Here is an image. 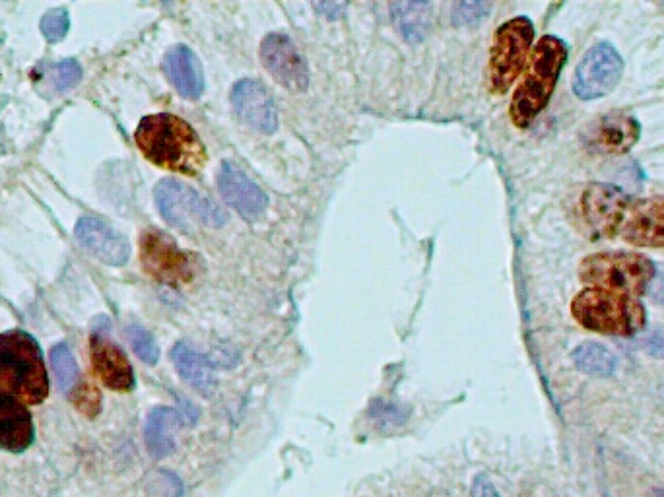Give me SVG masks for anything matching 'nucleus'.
<instances>
[{
	"label": "nucleus",
	"mask_w": 664,
	"mask_h": 497,
	"mask_svg": "<svg viewBox=\"0 0 664 497\" xmlns=\"http://www.w3.org/2000/svg\"><path fill=\"white\" fill-rule=\"evenodd\" d=\"M127 334H129V340L133 344L134 352L138 354V358L146 364L154 365L158 362L160 358V350L152 338V334L148 331H144L142 327L138 325H131L127 329Z\"/></svg>",
	"instance_id": "obj_25"
},
{
	"label": "nucleus",
	"mask_w": 664,
	"mask_h": 497,
	"mask_svg": "<svg viewBox=\"0 0 664 497\" xmlns=\"http://www.w3.org/2000/svg\"><path fill=\"white\" fill-rule=\"evenodd\" d=\"M140 259L144 270L162 284L181 286L193 280V259L162 232H144L140 241Z\"/></svg>",
	"instance_id": "obj_9"
},
{
	"label": "nucleus",
	"mask_w": 664,
	"mask_h": 497,
	"mask_svg": "<svg viewBox=\"0 0 664 497\" xmlns=\"http://www.w3.org/2000/svg\"><path fill=\"white\" fill-rule=\"evenodd\" d=\"M573 362L579 371L593 377H608L616 371V356L595 342H585L573 352Z\"/></svg>",
	"instance_id": "obj_23"
},
{
	"label": "nucleus",
	"mask_w": 664,
	"mask_h": 497,
	"mask_svg": "<svg viewBox=\"0 0 664 497\" xmlns=\"http://www.w3.org/2000/svg\"><path fill=\"white\" fill-rule=\"evenodd\" d=\"M393 22L408 41H422L432 28V6L426 2H397L391 6Z\"/></svg>",
	"instance_id": "obj_22"
},
{
	"label": "nucleus",
	"mask_w": 664,
	"mask_h": 497,
	"mask_svg": "<svg viewBox=\"0 0 664 497\" xmlns=\"http://www.w3.org/2000/svg\"><path fill=\"white\" fill-rule=\"evenodd\" d=\"M655 270V265L643 255L597 253L583 261L581 280L597 290L635 298L647 292Z\"/></svg>",
	"instance_id": "obj_5"
},
{
	"label": "nucleus",
	"mask_w": 664,
	"mask_h": 497,
	"mask_svg": "<svg viewBox=\"0 0 664 497\" xmlns=\"http://www.w3.org/2000/svg\"><path fill=\"white\" fill-rule=\"evenodd\" d=\"M470 497H501L494 486V482L486 474H478L472 482Z\"/></svg>",
	"instance_id": "obj_30"
},
{
	"label": "nucleus",
	"mask_w": 664,
	"mask_h": 497,
	"mask_svg": "<svg viewBox=\"0 0 664 497\" xmlns=\"http://www.w3.org/2000/svg\"><path fill=\"white\" fill-rule=\"evenodd\" d=\"M565 59L567 47L562 39L546 35L538 41L532 51L527 72L511 101V119L517 127L527 129L548 105Z\"/></svg>",
	"instance_id": "obj_2"
},
{
	"label": "nucleus",
	"mask_w": 664,
	"mask_h": 497,
	"mask_svg": "<svg viewBox=\"0 0 664 497\" xmlns=\"http://www.w3.org/2000/svg\"><path fill=\"white\" fill-rule=\"evenodd\" d=\"M571 313L589 331L612 336H631L645 327V309L635 298L585 290L571 303Z\"/></svg>",
	"instance_id": "obj_4"
},
{
	"label": "nucleus",
	"mask_w": 664,
	"mask_h": 497,
	"mask_svg": "<svg viewBox=\"0 0 664 497\" xmlns=\"http://www.w3.org/2000/svg\"><path fill=\"white\" fill-rule=\"evenodd\" d=\"M134 140L154 166L183 175H199L208 160L197 131L187 121L169 113L142 119Z\"/></svg>",
	"instance_id": "obj_1"
},
{
	"label": "nucleus",
	"mask_w": 664,
	"mask_h": 497,
	"mask_svg": "<svg viewBox=\"0 0 664 497\" xmlns=\"http://www.w3.org/2000/svg\"><path fill=\"white\" fill-rule=\"evenodd\" d=\"M315 8H317V10H321V12L329 10L327 18H338V16L342 14V10H344V4H317Z\"/></svg>",
	"instance_id": "obj_32"
},
{
	"label": "nucleus",
	"mask_w": 664,
	"mask_h": 497,
	"mask_svg": "<svg viewBox=\"0 0 664 497\" xmlns=\"http://www.w3.org/2000/svg\"><path fill=\"white\" fill-rule=\"evenodd\" d=\"M164 70L169 82L183 98L199 100L204 92V74L199 57L189 47L177 45L169 49L164 59Z\"/></svg>",
	"instance_id": "obj_19"
},
{
	"label": "nucleus",
	"mask_w": 664,
	"mask_h": 497,
	"mask_svg": "<svg viewBox=\"0 0 664 497\" xmlns=\"http://www.w3.org/2000/svg\"><path fill=\"white\" fill-rule=\"evenodd\" d=\"M70 20H68L67 10L55 8L47 12L41 20V32L49 41H61L68 32Z\"/></svg>",
	"instance_id": "obj_27"
},
{
	"label": "nucleus",
	"mask_w": 664,
	"mask_h": 497,
	"mask_svg": "<svg viewBox=\"0 0 664 497\" xmlns=\"http://www.w3.org/2000/svg\"><path fill=\"white\" fill-rule=\"evenodd\" d=\"M261 61L272 78L290 92H305L309 68L294 41L284 34H270L261 45Z\"/></svg>",
	"instance_id": "obj_11"
},
{
	"label": "nucleus",
	"mask_w": 664,
	"mask_h": 497,
	"mask_svg": "<svg viewBox=\"0 0 664 497\" xmlns=\"http://www.w3.org/2000/svg\"><path fill=\"white\" fill-rule=\"evenodd\" d=\"M653 497H664V488H661V490H655V492H653Z\"/></svg>",
	"instance_id": "obj_33"
},
{
	"label": "nucleus",
	"mask_w": 664,
	"mask_h": 497,
	"mask_svg": "<svg viewBox=\"0 0 664 497\" xmlns=\"http://www.w3.org/2000/svg\"><path fill=\"white\" fill-rule=\"evenodd\" d=\"M76 237L90 253L107 265L121 266L129 261V241L96 216L80 218L76 224Z\"/></svg>",
	"instance_id": "obj_16"
},
{
	"label": "nucleus",
	"mask_w": 664,
	"mask_h": 497,
	"mask_svg": "<svg viewBox=\"0 0 664 497\" xmlns=\"http://www.w3.org/2000/svg\"><path fill=\"white\" fill-rule=\"evenodd\" d=\"M232 105L247 127L263 134L274 133L278 129L276 105L259 80H239L233 86Z\"/></svg>",
	"instance_id": "obj_13"
},
{
	"label": "nucleus",
	"mask_w": 664,
	"mask_h": 497,
	"mask_svg": "<svg viewBox=\"0 0 664 497\" xmlns=\"http://www.w3.org/2000/svg\"><path fill=\"white\" fill-rule=\"evenodd\" d=\"M154 197L167 224L181 232L193 233L199 226L220 228L226 224V214L212 200L175 179L160 181Z\"/></svg>",
	"instance_id": "obj_6"
},
{
	"label": "nucleus",
	"mask_w": 664,
	"mask_h": 497,
	"mask_svg": "<svg viewBox=\"0 0 664 497\" xmlns=\"http://www.w3.org/2000/svg\"><path fill=\"white\" fill-rule=\"evenodd\" d=\"M624 74V61L610 43H598L579 63L573 92L579 100H598L608 96Z\"/></svg>",
	"instance_id": "obj_8"
},
{
	"label": "nucleus",
	"mask_w": 664,
	"mask_h": 497,
	"mask_svg": "<svg viewBox=\"0 0 664 497\" xmlns=\"http://www.w3.org/2000/svg\"><path fill=\"white\" fill-rule=\"evenodd\" d=\"M490 12L488 2H459L453 8V24L455 26H472L484 20V16Z\"/></svg>",
	"instance_id": "obj_26"
},
{
	"label": "nucleus",
	"mask_w": 664,
	"mask_h": 497,
	"mask_svg": "<svg viewBox=\"0 0 664 497\" xmlns=\"http://www.w3.org/2000/svg\"><path fill=\"white\" fill-rule=\"evenodd\" d=\"M0 387L26 404H39L49 393L41 350L30 334H0Z\"/></svg>",
	"instance_id": "obj_3"
},
{
	"label": "nucleus",
	"mask_w": 664,
	"mask_h": 497,
	"mask_svg": "<svg viewBox=\"0 0 664 497\" xmlns=\"http://www.w3.org/2000/svg\"><path fill=\"white\" fill-rule=\"evenodd\" d=\"M34 441L30 412L6 391L0 389V449L20 453Z\"/></svg>",
	"instance_id": "obj_18"
},
{
	"label": "nucleus",
	"mask_w": 664,
	"mask_h": 497,
	"mask_svg": "<svg viewBox=\"0 0 664 497\" xmlns=\"http://www.w3.org/2000/svg\"><path fill=\"white\" fill-rule=\"evenodd\" d=\"M218 187L224 200L249 222L257 220L268 206L265 193L232 162L220 167Z\"/></svg>",
	"instance_id": "obj_15"
},
{
	"label": "nucleus",
	"mask_w": 664,
	"mask_h": 497,
	"mask_svg": "<svg viewBox=\"0 0 664 497\" xmlns=\"http://www.w3.org/2000/svg\"><path fill=\"white\" fill-rule=\"evenodd\" d=\"M92 362L103 385L113 391H131L134 387L133 367L119 346L100 334L92 336Z\"/></svg>",
	"instance_id": "obj_17"
},
{
	"label": "nucleus",
	"mask_w": 664,
	"mask_h": 497,
	"mask_svg": "<svg viewBox=\"0 0 664 497\" xmlns=\"http://www.w3.org/2000/svg\"><path fill=\"white\" fill-rule=\"evenodd\" d=\"M628 208L630 199L622 189L614 185H589L581 199L583 218L589 230L597 237H610L620 232Z\"/></svg>",
	"instance_id": "obj_10"
},
{
	"label": "nucleus",
	"mask_w": 664,
	"mask_h": 497,
	"mask_svg": "<svg viewBox=\"0 0 664 497\" xmlns=\"http://www.w3.org/2000/svg\"><path fill=\"white\" fill-rule=\"evenodd\" d=\"M534 26L529 18H513L499 26L490 51V90L505 94L517 80L531 51Z\"/></svg>",
	"instance_id": "obj_7"
},
{
	"label": "nucleus",
	"mask_w": 664,
	"mask_h": 497,
	"mask_svg": "<svg viewBox=\"0 0 664 497\" xmlns=\"http://www.w3.org/2000/svg\"><path fill=\"white\" fill-rule=\"evenodd\" d=\"M51 364L59 387L63 389V393H70L78 383V365L74 362V356L67 344H59L51 350Z\"/></svg>",
	"instance_id": "obj_24"
},
{
	"label": "nucleus",
	"mask_w": 664,
	"mask_h": 497,
	"mask_svg": "<svg viewBox=\"0 0 664 497\" xmlns=\"http://www.w3.org/2000/svg\"><path fill=\"white\" fill-rule=\"evenodd\" d=\"M639 140V123L628 113H606L591 121L583 133V142L597 154H626Z\"/></svg>",
	"instance_id": "obj_12"
},
{
	"label": "nucleus",
	"mask_w": 664,
	"mask_h": 497,
	"mask_svg": "<svg viewBox=\"0 0 664 497\" xmlns=\"http://www.w3.org/2000/svg\"><path fill=\"white\" fill-rule=\"evenodd\" d=\"M618 233L635 247H664V197L635 202Z\"/></svg>",
	"instance_id": "obj_14"
},
{
	"label": "nucleus",
	"mask_w": 664,
	"mask_h": 497,
	"mask_svg": "<svg viewBox=\"0 0 664 497\" xmlns=\"http://www.w3.org/2000/svg\"><path fill=\"white\" fill-rule=\"evenodd\" d=\"M181 424L173 408H156L148 416L146 447L154 459H164L175 449V431Z\"/></svg>",
	"instance_id": "obj_21"
},
{
	"label": "nucleus",
	"mask_w": 664,
	"mask_h": 497,
	"mask_svg": "<svg viewBox=\"0 0 664 497\" xmlns=\"http://www.w3.org/2000/svg\"><path fill=\"white\" fill-rule=\"evenodd\" d=\"M639 346H641L649 356L663 358L664 360V329H655V331L645 334V336L639 340Z\"/></svg>",
	"instance_id": "obj_29"
},
{
	"label": "nucleus",
	"mask_w": 664,
	"mask_h": 497,
	"mask_svg": "<svg viewBox=\"0 0 664 497\" xmlns=\"http://www.w3.org/2000/svg\"><path fill=\"white\" fill-rule=\"evenodd\" d=\"M171 360L177 367L181 379L189 383L193 389H197L200 395L210 397L214 393L216 389L214 367L208 362V358H204L193 346H189L187 342H177L175 348L171 350Z\"/></svg>",
	"instance_id": "obj_20"
},
{
	"label": "nucleus",
	"mask_w": 664,
	"mask_h": 497,
	"mask_svg": "<svg viewBox=\"0 0 664 497\" xmlns=\"http://www.w3.org/2000/svg\"><path fill=\"white\" fill-rule=\"evenodd\" d=\"M647 292L657 305L664 307V266H661L659 270H655V276H653Z\"/></svg>",
	"instance_id": "obj_31"
},
{
	"label": "nucleus",
	"mask_w": 664,
	"mask_h": 497,
	"mask_svg": "<svg viewBox=\"0 0 664 497\" xmlns=\"http://www.w3.org/2000/svg\"><path fill=\"white\" fill-rule=\"evenodd\" d=\"M82 76V70H80V65L72 59L68 61H63L55 67V74H53V80H55V88L59 92H65V90H70Z\"/></svg>",
	"instance_id": "obj_28"
}]
</instances>
